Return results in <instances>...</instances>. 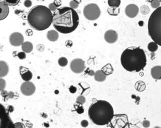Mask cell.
I'll return each instance as SVG.
<instances>
[{"label": "cell", "mask_w": 161, "mask_h": 128, "mask_svg": "<svg viewBox=\"0 0 161 128\" xmlns=\"http://www.w3.org/2000/svg\"><path fill=\"white\" fill-rule=\"evenodd\" d=\"M80 23V18L74 9L71 7L57 8L54 11L52 22L54 28L62 34H69L77 29Z\"/></svg>", "instance_id": "6da1fadb"}, {"label": "cell", "mask_w": 161, "mask_h": 128, "mask_svg": "<svg viewBox=\"0 0 161 128\" xmlns=\"http://www.w3.org/2000/svg\"><path fill=\"white\" fill-rule=\"evenodd\" d=\"M123 68L129 72H138L147 65L145 51L138 47H129L123 51L120 57Z\"/></svg>", "instance_id": "7a4b0ae2"}, {"label": "cell", "mask_w": 161, "mask_h": 128, "mask_svg": "<svg viewBox=\"0 0 161 128\" xmlns=\"http://www.w3.org/2000/svg\"><path fill=\"white\" fill-rule=\"evenodd\" d=\"M88 116L93 124L105 126L111 122L114 116V110L110 103L105 100H98L89 106Z\"/></svg>", "instance_id": "3957f363"}, {"label": "cell", "mask_w": 161, "mask_h": 128, "mask_svg": "<svg viewBox=\"0 0 161 128\" xmlns=\"http://www.w3.org/2000/svg\"><path fill=\"white\" fill-rule=\"evenodd\" d=\"M53 14L48 8L38 5L32 8L27 16L31 28L37 31H44L49 28L52 22Z\"/></svg>", "instance_id": "277c9868"}, {"label": "cell", "mask_w": 161, "mask_h": 128, "mask_svg": "<svg viewBox=\"0 0 161 128\" xmlns=\"http://www.w3.org/2000/svg\"><path fill=\"white\" fill-rule=\"evenodd\" d=\"M148 33L152 39L161 46V8H156L149 18Z\"/></svg>", "instance_id": "5b68a950"}, {"label": "cell", "mask_w": 161, "mask_h": 128, "mask_svg": "<svg viewBox=\"0 0 161 128\" xmlns=\"http://www.w3.org/2000/svg\"><path fill=\"white\" fill-rule=\"evenodd\" d=\"M83 14L87 20L95 21L99 18L101 15V10L96 4L91 3L84 8Z\"/></svg>", "instance_id": "8992f818"}, {"label": "cell", "mask_w": 161, "mask_h": 128, "mask_svg": "<svg viewBox=\"0 0 161 128\" xmlns=\"http://www.w3.org/2000/svg\"><path fill=\"white\" fill-rule=\"evenodd\" d=\"M13 127V124L8 112L3 105L0 104V127Z\"/></svg>", "instance_id": "52a82bcc"}, {"label": "cell", "mask_w": 161, "mask_h": 128, "mask_svg": "<svg viewBox=\"0 0 161 128\" xmlns=\"http://www.w3.org/2000/svg\"><path fill=\"white\" fill-rule=\"evenodd\" d=\"M70 68H71V71L76 74H80V73L83 72L86 68L85 62L80 58L74 59L70 64Z\"/></svg>", "instance_id": "ba28073f"}, {"label": "cell", "mask_w": 161, "mask_h": 128, "mask_svg": "<svg viewBox=\"0 0 161 128\" xmlns=\"http://www.w3.org/2000/svg\"><path fill=\"white\" fill-rule=\"evenodd\" d=\"M20 91L23 95L30 96L35 93L36 87L35 84L30 81H25L20 86Z\"/></svg>", "instance_id": "9c48e42d"}, {"label": "cell", "mask_w": 161, "mask_h": 128, "mask_svg": "<svg viewBox=\"0 0 161 128\" xmlns=\"http://www.w3.org/2000/svg\"><path fill=\"white\" fill-rule=\"evenodd\" d=\"M9 40H10L11 45L13 46L17 47L20 46L23 44V42H24V37L20 33L15 32L11 34Z\"/></svg>", "instance_id": "30bf717a"}, {"label": "cell", "mask_w": 161, "mask_h": 128, "mask_svg": "<svg viewBox=\"0 0 161 128\" xmlns=\"http://www.w3.org/2000/svg\"><path fill=\"white\" fill-rule=\"evenodd\" d=\"M111 123H113V127H125L127 124L128 123L127 116L125 115H117L113 117L111 121Z\"/></svg>", "instance_id": "8fae6325"}, {"label": "cell", "mask_w": 161, "mask_h": 128, "mask_svg": "<svg viewBox=\"0 0 161 128\" xmlns=\"http://www.w3.org/2000/svg\"><path fill=\"white\" fill-rule=\"evenodd\" d=\"M105 40L109 44H113L116 42L118 39V33L113 29L108 30L104 35Z\"/></svg>", "instance_id": "7c38bea8"}, {"label": "cell", "mask_w": 161, "mask_h": 128, "mask_svg": "<svg viewBox=\"0 0 161 128\" xmlns=\"http://www.w3.org/2000/svg\"><path fill=\"white\" fill-rule=\"evenodd\" d=\"M139 12V8L136 5L130 4L127 6L125 10V13L129 18H135Z\"/></svg>", "instance_id": "4fadbf2b"}, {"label": "cell", "mask_w": 161, "mask_h": 128, "mask_svg": "<svg viewBox=\"0 0 161 128\" xmlns=\"http://www.w3.org/2000/svg\"><path fill=\"white\" fill-rule=\"evenodd\" d=\"M20 74L24 81H30L33 77L32 72L28 68L23 66L20 67Z\"/></svg>", "instance_id": "5bb4252c"}, {"label": "cell", "mask_w": 161, "mask_h": 128, "mask_svg": "<svg viewBox=\"0 0 161 128\" xmlns=\"http://www.w3.org/2000/svg\"><path fill=\"white\" fill-rule=\"evenodd\" d=\"M8 6L4 1L0 0V21L5 20L9 14Z\"/></svg>", "instance_id": "9a60e30c"}, {"label": "cell", "mask_w": 161, "mask_h": 128, "mask_svg": "<svg viewBox=\"0 0 161 128\" xmlns=\"http://www.w3.org/2000/svg\"><path fill=\"white\" fill-rule=\"evenodd\" d=\"M9 72V66L5 61H0V78H4Z\"/></svg>", "instance_id": "2e32d148"}, {"label": "cell", "mask_w": 161, "mask_h": 128, "mask_svg": "<svg viewBox=\"0 0 161 128\" xmlns=\"http://www.w3.org/2000/svg\"><path fill=\"white\" fill-rule=\"evenodd\" d=\"M151 75L154 80H160L161 79V66H156L151 69Z\"/></svg>", "instance_id": "e0dca14e"}, {"label": "cell", "mask_w": 161, "mask_h": 128, "mask_svg": "<svg viewBox=\"0 0 161 128\" xmlns=\"http://www.w3.org/2000/svg\"><path fill=\"white\" fill-rule=\"evenodd\" d=\"M47 38L48 40L52 42H55L57 41L59 38V33L56 30H50L47 32Z\"/></svg>", "instance_id": "ac0fdd59"}, {"label": "cell", "mask_w": 161, "mask_h": 128, "mask_svg": "<svg viewBox=\"0 0 161 128\" xmlns=\"http://www.w3.org/2000/svg\"><path fill=\"white\" fill-rule=\"evenodd\" d=\"M21 46H22V51L25 53H30L33 51V46L32 42H30V41L23 42Z\"/></svg>", "instance_id": "d6986e66"}, {"label": "cell", "mask_w": 161, "mask_h": 128, "mask_svg": "<svg viewBox=\"0 0 161 128\" xmlns=\"http://www.w3.org/2000/svg\"><path fill=\"white\" fill-rule=\"evenodd\" d=\"M106 79V76L102 70H98L95 72V80L98 82H104Z\"/></svg>", "instance_id": "ffe728a7"}, {"label": "cell", "mask_w": 161, "mask_h": 128, "mask_svg": "<svg viewBox=\"0 0 161 128\" xmlns=\"http://www.w3.org/2000/svg\"><path fill=\"white\" fill-rule=\"evenodd\" d=\"M101 70L103 71V72L105 73L106 76L110 75L113 72V68L111 64L110 63H108L107 65H106L105 66H103Z\"/></svg>", "instance_id": "44dd1931"}, {"label": "cell", "mask_w": 161, "mask_h": 128, "mask_svg": "<svg viewBox=\"0 0 161 128\" xmlns=\"http://www.w3.org/2000/svg\"><path fill=\"white\" fill-rule=\"evenodd\" d=\"M135 88L138 92H142V91H144L146 89V85H145L144 82L142 81H138L135 83Z\"/></svg>", "instance_id": "7402d4cb"}, {"label": "cell", "mask_w": 161, "mask_h": 128, "mask_svg": "<svg viewBox=\"0 0 161 128\" xmlns=\"http://www.w3.org/2000/svg\"><path fill=\"white\" fill-rule=\"evenodd\" d=\"M147 48H148V50L151 53L156 52V51L158 50V44L154 41L150 42L148 43L147 46Z\"/></svg>", "instance_id": "603a6c76"}, {"label": "cell", "mask_w": 161, "mask_h": 128, "mask_svg": "<svg viewBox=\"0 0 161 128\" xmlns=\"http://www.w3.org/2000/svg\"><path fill=\"white\" fill-rule=\"evenodd\" d=\"M108 13L111 16H117L120 13V8L118 7H110L108 9Z\"/></svg>", "instance_id": "cb8c5ba5"}, {"label": "cell", "mask_w": 161, "mask_h": 128, "mask_svg": "<svg viewBox=\"0 0 161 128\" xmlns=\"http://www.w3.org/2000/svg\"><path fill=\"white\" fill-rule=\"evenodd\" d=\"M108 3L110 7H119L121 0H108Z\"/></svg>", "instance_id": "d4e9b609"}, {"label": "cell", "mask_w": 161, "mask_h": 128, "mask_svg": "<svg viewBox=\"0 0 161 128\" xmlns=\"http://www.w3.org/2000/svg\"><path fill=\"white\" fill-rule=\"evenodd\" d=\"M74 107H75L76 111L79 114H83L84 112V109L83 106H82V104H80V103L78 102L76 103V104H74Z\"/></svg>", "instance_id": "484cf974"}, {"label": "cell", "mask_w": 161, "mask_h": 128, "mask_svg": "<svg viewBox=\"0 0 161 128\" xmlns=\"http://www.w3.org/2000/svg\"><path fill=\"white\" fill-rule=\"evenodd\" d=\"M3 1L8 7H15L19 3L20 0H3Z\"/></svg>", "instance_id": "4316f807"}, {"label": "cell", "mask_w": 161, "mask_h": 128, "mask_svg": "<svg viewBox=\"0 0 161 128\" xmlns=\"http://www.w3.org/2000/svg\"><path fill=\"white\" fill-rule=\"evenodd\" d=\"M58 64L60 66L65 67L68 64V60L65 57H61L58 59Z\"/></svg>", "instance_id": "83f0119b"}, {"label": "cell", "mask_w": 161, "mask_h": 128, "mask_svg": "<svg viewBox=\"0 0 161 128\" xmlns=\"http://www.w3.org/2000/svg\"><path fill=\"white\" fill-rule=\"evenodd\" d=\"M140 13L143 15H146L148 14V13H149V8H148L147 6H142L140 8Z\"/></svg>", "instance_id": "f1b7e54d"}, {"label": "cell", "mask_w": 161, "mask_h": 128, "mask_svg": "<svg viewBox=\"0 0 161 128\" xmlns=\"http://www.w3.org/2000/svg\"><path fill=\"white\" fill-rule=\"evenodd\" d=\"M151 7L153 8L156 9L157 8L160 7V2L159 0H152L151 2Z\"/></svg>", "instance_id": "f546056e"}, {"label": "cell", "mask_w": 161, "mask_h": 128, "mask_svg": "<svg viewBox=\"0 0 161 128\" xmlns=\"http://www.w3.org/2000/svg\"><path fill=\"white\" fill-rule=\"evenodd\" d=\"M76 102L79 103L81 104H83L85 103H86V98H85L84 96H82V95L79 96L76 99Z\"/></svg>", "instance_id": "4dcf8cb0"}, {"label": "cell", "mask_w": 161, "mask_h": 128, "mask_svg": "<svg viewBox=\"0 0 161 128\" xmlns=\"http://www.w3.org/2000/svg\"><path fill=\"white\" fill-rule=\"evenodd\" d=\"M6 84H6V81L2 78H0V92H1L2 90L5 89Z\"/></svg>", "instance_id": "1f68e13d"}, {"label": "cell", "mask_w": 161, "mask_h": 128, "mask_svg": "<svg viewBox=\"0 0 161 128\" xmlns=\"http://www.w3.org/2000/svg\"><path fill=\"white\" fill-rule=\"evenodd\" d=\"M69 5L70 7L72 8V9H77L79 7V4L75 1H74V0H72V1L69 3Z\"/></svg>", "instance_id": "d6a6232c"}, {"label": "cell", "mask_w": 161, "mask_h": 128, "mask_svg": "<svg viewBox=\"0 0 161 128\" xmlns=\"http://www.w3.org/2000/svg\"><path fill=\"white\" fill-rule=\"evenodd\" d=\"M18 57L20 59H25L26 58V53L25 52H20L18 53Z\"/></svg>", "instance_id": "836d02e7"}, {"label": "cell", "mask_w": 161, "mask_h": 128, "mask_svg": "<svg viewBox=\"0 0 161 128\" xmlns=\"http://www.w3.org/2000/svg\"><path fill=\"white\" fill-rule=\"evenodd\" d=\"M1 95L3 98H8V92L5 89L1 91Z\"/></svg>", "instance_id": "e575fe53"}, {"label": "cell", "mask_w": 161, "mask_h": 128, "mask_svg": "<svg viewBox=\"0 0 161 128\" xmlns=\"http://www.w3.org/2000/svg\"><path fill=\"white\" fill-rule=\"evenodd\" d=\"M32 5V2L30 1V0H25L24 1V6L27 8H30L31 7Z\"/></svg>", "instance_id": "d590c367"}, {"label": "cell", "mask_w": 161, "mask_h": 128, "mask_svg": "<svg viewBox=\"0 0 161 128\" xmlns=\"http://www.w3.org/2000/svg\"><path fill=\"white\" fill-rule=\"evenodd\" d=\"M142 126L144 127H149L150 126V121L147 120H144L142 123Z\"/></svg>", "instance_id": "8d00e7d4"}, {"label": "cell", "mask_w": 161, "mask_h": 128, "mask_svg": "<svg viewBox=\"0 0 161 128\" xmlns=\"http://www.w3.org/2000/svg\"><path fill=\"white\" fill-rule=\"evenodd\" d=\"M57 8L56 7V5H54L53 3H50L49 4V5H48V9L51 11H56V9Z\"/></svg>", "instance_id": "74e56055"}, {"label": "cell", "mask_w": 161, "mask_h": 128, "mask_svg": "<svg viewBox=\"0 0 161 128\" xmlns=\"http://www.w3.org/2000/svg\"><path fill=\"white\" fill-rule=\"evenodd\" d=\"M69 90L70 91V93L72 94H74L77 91V88L74 86H71L69 88Z\"/></svg>", "instance_id": "f35d334b"}, {"label": "cell", "mask_w": 161, "mask_h": 128, "mask_svg": "<svg viewBox=\"0 0 161 128\" xmlns=\"http://www.w3.org/2000/svg\"><path fill=\"white\" fill-rule=\"evenodd\" d=\"M81 126L83 127H86L88 126V125H89V123H88V121L86 120H84L81 121Z\"/></svg>", "instance_id": "ab89813d"}, {"label": "cell", "mask_w": 161, "mask_h": 128, "mask_svg": "<svg viewBox=\"0 0 161 128\" xmlns=\"http://www.w3.org/2000/svg\"><path fill=\"white\" fill-rule=\"evenodd\" d=\"M53 3L56 5V7L57 8H58V7H60V5H61L62 1H61V0H55V1H54Z\"/></svg>", "instance_id": "60d3db41"}, {"label": "cell", "mask_w": 161, "mask_h": 128, "mask_svg": "<svg viewBox=\"0 0 161 128\" xmlns=\"http://www.w3.org/2000/svg\"><path fill=\"white\" fill-rule=\"evenodd\" d=\"M65 44H66V46L68 48H71V47L72 46V44H73V43H72V41L68 40V41H66Z\"/></svg>", "instance_id": "b9f144b4"}, {"label": "cell", "mask_w": 161, "mask_h": 128, "mask_svg": "<svg viewBox=\"0 0 161 128\" xmlns=\"http://www.w3.org/2000/svg\"><path fill=\"white\" fill-rule=\"evenodd\" d=\"M14 111V107L13 106H8L7 108V111L8 112H13Z\"/></svg>", "instance_id": "7bdbcfd3"}, {"label": "cell", "mask_w": 161, "mask_h": 128, "mask_svg": "<svg viewBox=\"0 0 161 128\" xmlns=\"http://www.w3.org/2000/svg\"><path fill=\"white\" fill-rule=\"evenodd\" d=\"M13 127H23V125L21 123H17L13 124Z\"/></svg>", "instance_id": "ee69618b"}, {"label": "cell", "mask_w": 161, "mask_h": 128, "mask_svg": "<svg viewBox=\"0 0 161 128\" xmlns=\"http://www.w3.org/2000/svg\"><path fill=\"white\" fill-rule=\"evenodd\" d=\"M13 97H14V93L12 92V91L8 92V98L13 99Z\"/></svg>", "instance_id": "f6af8a7d"}, {"label": "cell", "mask_w": 161, "mask_h": 128, "mask_svg": "<svg viewBox=\"0 0 161 128\" xmlns=\"http://www.w3.org/2000/svg\"><path fill=\"white\" fill-rule=\"evenodd\" d=\"M74 1H75L76 2L78 3V4H80V3H81L82 0H74Z\"/></svg>", "instance_id": "bcb514c9"}]
</instances>
